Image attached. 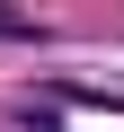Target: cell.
<instances>
[{
    "label": "cell",
    "mask_w": 124,
    "mask_h": 132,
    "mask_svg": "<svg viewBox=\"0 0 124 132\" xmlns=\"http://www.w3.org/2000/svg\"><path fill=\"white\" fill-rule=\"evenodd\" d=\"M0 35H44V18H27V9H9V0H0Z\"/></svg>",
    "instance_id": "6da1fadb"
}]
</instances>
